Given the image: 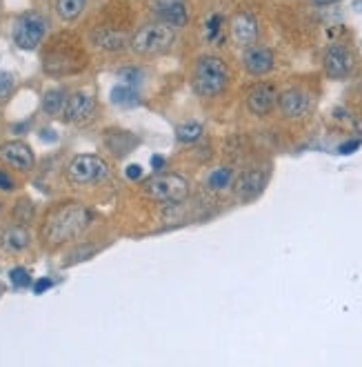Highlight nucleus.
Listing matches in <instances>:
<instances>
[{
    "mask_svg": "<svg viewBox=\"0 0 362 367\" xmlns=\"http://www.w3.org/2000/svg\"><path fill=\"white\" fill-rule=\"evenodd\" d=\"M358 147H360V143H358V141H349V143L340 145V147H338V151H340L342 156H346V154H351V151H356Z\"/></svg>",
    "mask_w": 362,
    "mask_h": 367,
    "instance_id": "27",
    "label": "nucleus"
},
{
    "mask_svg": "<svg viewBox=\"0 0 362 367\" xmlns=\"http://www.w3.org/2000/svg\"><path fill=\"white\" fill-rule=\"evenodd\" d=\"M276 103H278V91H276V87L269 85V83H260V85H255L249 91V96H247V110L253 116H267L276 107Z\"/></svg>",
    "mask_w": 362,
    "mask_h": 367,
    "instance_id": "8",
    "label": "nucleus"
},
{
    "mask_svg": "<svg viewBox=\"0 0 362 367\" xmlns=\"http://www.w3.org/2000/svg\"><path fill=\"white\" fill-rule=\"evenodd\" d=\"M94 112V98L89 94H71L67 100H65V107H63V116L67 122H83L92 116Z\"/></svg>",
    "mask_w": 362,
    "mask_h": 367,
    "instance_id": "13",
    "label": "nucleus"
},
{
    "mask_svg": "<svg viewBox=\"0 0 362 367\" xmlns=\"http://www.w3.org/2000/svg\"><path fill=\"white\" fill-rule=\"evenodd\" d=\"M143 192L158 203H180L189 196V180L180 174H156L143 182Z\"/></svg>",
    "mask_w": 362,
    "mask_h": 367,
    "instance_id": "3",
    "label": "nucleus"
},
{
    "mask_svg": "<svg viewBox=\"0 0 362 367\" xmlns=\"http://www.w3.org/2000/svg\"><path fill=\"white\" fill-rule=\"evenodd\" d=\"M0 190L3 192H11L13 190V180L7 172H0Z\"/></svg>",
    "mask_w": 362,
    "mask_h": 367,
    "instance_id": "26",
    "label": "nucleus"
},
{
    "mask_svg": "<svg viewBox=\"0 0 362 367\" xmlns=\"http://www.w3.org/2000/svg\"><path fill=\"white\" fill-rule=\"evenodd\" d=\"M243 65L251 76H265L274 69V52L263 45H249L243 56Z\"/></svg>",
    "mask_w": 362,
    "mask_h": 367,
    "instance_id": "9",
    "label": "nucleus"
},
{
    "mask_svg": "<svg viewBox=\"0 0 362 367\" xmlns=\"http://www.w3.org/2000/svg\"><path fill=\"white\" fill-rule=\"evenodd\" d=\"M9 281H11L13 287H18V289L32 285V276H29V272H27L25 267H13V269L9 272Z\"/></svg>",
    "mask_w": 362,
    "mask_h": 367,
    "instance_id": "22",
    "label": "nucleus"
},
{
    "mask_svg": "<svg viewBox=\"0 0 362 367\" xmlns=\"http://www.w3.org/2000/svg\"><path fill=\"white\" fill-rule=\"evenodd\" d=\"M354 69V58L342 45H331L325 54V71L331 78H344Z\"/></svg>",
    "mask_w": 362,
    "mask_h": 367,
    "instance_id": "11",
    "label": "nucleus"
},
{
    "mask_svg": "<svg viewBox=\"0 0 362 367\" xmlns=\"http://www.w3.org/2000/svg\"><path fill=\"white\" fill-rule=\"evenodd\" d=\"M162 165H164V158H162V156H154V158H152V167H154L156 172L160 170Z\"/></svg>",
    "mask_w": 362,
    "mask_h": 367,
    "instance_id": "29",
    "label": "nucleus"
},
{
    "mask_svg": "<svg viewBox=\"0 0 362 367\" xmlns=\"http://www.w3.org/2000/svg\"><path fill=\"white\" fill-rule=\"evenodd\" d=\"M265 182H267L265 172L247 170V172H243V176L236 180V194H238V198H243V201H251V198H255L263 192Z\"/></svg>",
    "mask_w": 362,
    "mask_h": 367,
    "instance_id": "15",
    "label": "nucleus"
},
{
    "mask_svg": "<svg viewBox=\"0 0 362 367\" xmlns=\"http://www.w3.org/2000/svg\"><path fill=\"white\" fill-rule=\"evenodd\" d=\"M111 100L116 105H133L138 100V94H135L131 85H118L111 89Z\"/></svg>",
    "mask_w": 362,
    "mask_h": 367,
    "instance_id": "20",
    "label": "nucleus"
},
{
    "mask_svg": "<svg viewBox=\"0 0 362 367\" xmlns=\"http://www.w3.org/2000/svg\"><path fill=\"white\" fill-rule=\"evenodd\" d=\"M315 5H334V3H338V0H313Z\"/></svg>",
    "mask_w": 362,
    "mask_h": 367,
    "instance_id": "30",
    "label": "nucleus"
},
{
    "mask_svg": "<svg viewBox=\"0 0 362 367\" xmlns=\"http://www.w3.org/2000/svg\"><path fill=\"white\" fill-rule=\"evenodd\" d=\"M87 0H56V11L63 21H76L83 9H85Z\"/></svg>",
    "mask_w": 362,
    "mask_h": 367,
    "instance_id": "16",
    "label": "nucleus"
},
{
    "mask_svg": "<svg viewBox=\"0 0 362 367\" xmlns=\"http://www.w3.org/2000/svg\"><path fill=\"white\" fill-rule=\"evenodd\" d=\"M65 91H60V89H52L44 94L42 98V110L47 112V114H58V112H63V107H65Z\"/></svg>",
    "mask_w": 362,
    "mask_h": 367,
    "instance_id": "19",
    "label": "nucleus"
},
{
    "mask_svg": "<svg viewBox=\"0 0 362 367\" xmlns=\"http://www.w3.org/2000/svg\"><path fill=\"white\" fill-rule=\"evenodd\" d=\"M176 40V29L167 23L147 25L133 38V49L145 56H154L160 52H167L171 42Z\"/></svg>",
    "mask_w": 362,
    "mask_h": 367,
    "instance_id": "5",
    "label": "nucleus"
},
{
    "mask_svg": "<svg viewBox=\"0 0 362 367\" xmlns=\"http://www.w3.org/2000/svg\"><path fill=\"white\" fill-rule=\"evenodd\" d=\"M231 36L240 47H249L258 38V23L249 11H238L231 21Z\"/></svg>",
    "mask_w": 362,
    "mask_h": 367,
    "instance_id": "12",
    "label": "nucleus"
},
{
    "mask_svg": "<svg viewBox=\"0 0 362 367\" xmlns=\"http://www.w3.org/2000/svg\"><path fill=\"white\" fill-rule=\"evenodd\" d=\"M44 32H47V21H44V16H40L38 11H27L13 23V42L27 52L36 49L40 40L44 38Z\"/></svg>",
    "mask_w": 362,
    "mask_h": 367,
    "instance_id": "6",
    "label": "nucleus"
},
{
    "mask_svg": "<svg viewBox=\"0 0 362 367\" xmlns=\"http://www.w3.org/2000/svg\"><path fill=\"white\" fill-rule=\"evenodd\" d=\"M11 89H13V76L7 71H0V98L9 96Z\"/></svg>",
    "mask_w": 362,
    "mask_h": 367,
    "instance_id": "24",
    "label": "nucleus"
},
{
    "mask_svg": "<svg viewBox=\"0 0 362 367\" xmlns=\"http://www.w3.org/2000/svg\"><path fill=\"white\" fill-rule=\"evenodd\" d=\"M67 178L73 185H96L109 178V165L100 156L94 154H80L67 167Z\"/></svg>",
    "mask_w": 362,
    "mask_h": 367,
    "instance_id": "4",
    "label": "nucleus"
},
{
    "mask_svg": "<svg viewBox=\"0 0 362 367\" xmlns=\"http://www.w3.org/2000/svg\"><path fill=\"white\" fill-rule=\"evenodd\" d=\"M140 176H143L140 165H129V167H127V178L135 180V178H140Z\"/></svg>",
    "mask_w": 362,
    "mask_h": 367,
    "instance_id": "28",
    "label": "nucleus"
},
{
    "mask_svg": "<svg viewBox=\"0 0 362 367\" xmlns=\"http://www.w3.org/2000/svg\"><path fill=\"white\" fill-rule=\"evenodd\" d=\"M231 178H234V174H231L229 167H220V170H216V172L209 174L207 182H209L211 190H224V187H227L229 182H231Z\"/></svg>",
    "mask_w": 362,
    "mask_h": 367,
    "instance_id": "21",
    "label": "nucleus"
},
{
    "mask_svg": "<svg viewBox=\"0 0 362 367\" xmlns=\"http://www.w3.org/2000/svg\"><path fill=\"white\" fill-rule=\"evenodd\" d=\"M54 285V281L52 279H38L36 283H34V292L36 294H42V292H47V289Z\"/></svg>",
    "mask_w": 362,
    "mask_h": 367,
    "instance_id": "25",
    "label": "nucleus"
},
{
    "mask_svg": "<svg viewBox=\"0 0 362 367\" xmlns=\"http://www.w3.org/2000/svg\"><path fill=\"white\" fill-rule=\"evenodd\" d=\"M176 136H178V141H180V143L193 145V143H198V141H200V136H203V125H200V122H195V120L183 122V125H180V127L176 129Z\"/></svg>",
    "mask_w": 362,
    "mask_h": 367,
    "instance_id": "17",
    "label": "nucleus"
},
{
    "mask_svg": "<svg viewBox=\"0 0 362 367\" xmlns=\"http://www.w3.org/2000/svg\"><path fill=\"white\" fill-rule=\"evenodd\" d=\"M278 105H280V112L286 116V118H303L309 107H311V98L309 94H305L303 89H286L278 96Z\"/></svg>",
    "mask_w": 362,
    "mask_h": 367,
    "instance_id": "10",
    "label": "nucleus"
},
{
    "mask_svg": "<svg viewBox=\"0 0 362 367\" xmlns=\"http://www.w3.org/2000/svg\"><path fill=\"white\" fill-rule=\"evenodd\" d=\"M0 161L18 172H29L34 167V151L23 141H9L0 145Z\"/></svg>",
    "mask_w": 362,
    "mask_h": 367,
    "instance_id": "7",
    "label": "nucleus"
},
{
    "mask_svg": "<svg viewBox=\"0 0 362 367\" xmlns=\"http://www.w3.org/2000/svg\"><path fill=\"white\" fill-rule=\"evenodd\" d=\"M220 27H222V16L220 13H214V16H211L209 23H207V38L214 40L220 34Z\"/></svg>",
    "mask_w": 362,
    "mask_h": 367,
    "instance_id": "23",
    "label": "nucleus"
},
{
    "mask_svg": "<svg viewBox=\"0 0 362 367\" xmlns=\"http://www.w3.org/2000/svg\"><path fill=\"white\" fill-rule=\"evenodd\" d=\"M156 16L171 27H180L187 23V7L183 0H156Z\"/></svg>",
    "mask_w": 362,
    "mask_h": 367,
    "instance_id": "14",
    "label": "nucleus"
},
{
    "mask_svg": "<svg viewBox=\"0 0 362 367\" xmlns=\"http://www.w3.org/2000/svg\"><path fill=\"white\" fill-rule=\"evenodd\" d=\"M92 221V211L83 205H60L52 209L44 219L42 236L52 245H60L73 236H78Z\"/></svg>",
    "mask_w": 362,
    "mask_h": 367,
    "instance_id": "1",
    "label": "nucleus"
},
{
    "mask_svg": "<svg viewBox=\"0 0 362 367\" xmlns=\"http://www.w3.org/2000/svg\"><path fill=\"white\" fill-rule=\"evenodd\" d=\"M27 243H29V234L25 232L23 227H11V229H7L5 236H3V245L7 250H13V252L25 250Z\"/></svg>",
    "mask_w": 362,
    "mask_h": 367,
    "instance_id": "18",
    "label": "nucleus"
},
{
    "mask_svg": "<svg viewBox=\"0 0 362 367\" xmlns=\"http://www.w3.org/2000/svg\"><path fill=\"white\" fill-rule=\"evenodd\" d=\"M229 83V69L224 65V60L218 56H203L195 63L193 71V89L195 94L205 98L218 96L220 91Z\"/></svg>",
    "mask_w": 362,
    "mask_h": 367,
    "instance_id": "2",
    "label": "nucleus"
}]
</instances>
